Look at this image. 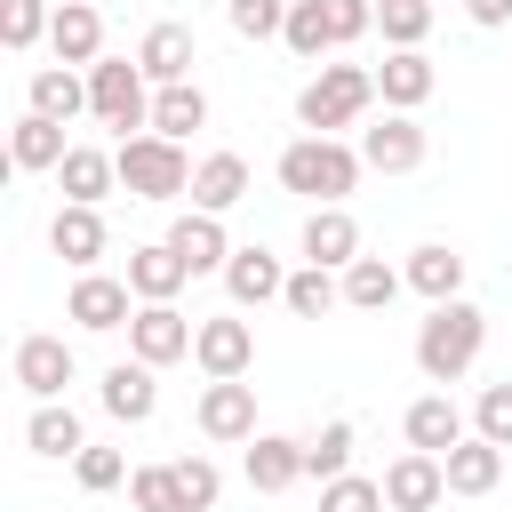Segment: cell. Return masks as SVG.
<instances>
[{"instance_id":"1","label":"cell","mask_w":512,"mask_h":512,"mask_svg":"<svg viewBox=\"0 0 512 512\" xmlns=\"http://www.w3.org/2000/svg\"><path fill=\"white\" fill-rule=\"evenodd\" d=\"M488 352V312L472 304V296H448V304H432L424 312V328H416V368L432 376V384H456V376H472V360Z\"/></svg>"},{"instance_id":"2","label":"cell","mask_w":512,"mask_h":512,"mask_svg":"<svg viewBox=\"0 0 512 512\" xmlns=\"http://www.w3.org/2000/svg\"><path fill=\"white\" fill-rule=\"evenodd\" d=\"M360 144H344V136H296L288 152H280V192H296V200H312V208H344V192L360 184Z\"/></svg>"},{"instance_id":"3","label":"cell","mask_w":512,"mask_h":512,"mask_svg":"<svg viewBox=\"0 0 512 512\" xmlns=\"http://www.w3.org/2000/svg\"><path fill=\"white\" fill-rule=\"evenodd\" d=\"M368 104H376V64H320V72L296 88V128H304V136H336V128H352Z\"/></svg>"},{"instance_id":"4","label":"cell","mask_w":512,"mask_h":512,"mask_svg":"<svg viewBox=\"0 0 512 512\" xmlns=\"http://www.w3.org/2000/svg\"><path fill=\"white\" fill-rule=\"evenodd\" d=\"M112 160H120V192L128 200H192V168L200 160H184V144L144 128V136H120Z\"/></svg>"},{"instance_id":"5","label":"cell","mask_w":512,"mask_h":512,"mask_svg":"<svg viewBox=\"0 0 512 512\" xmlns=\"http://www.w3.org/2000/svg\"><path fill=\"white\" fill-rule=\"evenodd\" d=\"M88 112H96L104 128H120V136H144V128H152V80H144V64H136V56L88 64Z\"/></svg>"},{"instance_id":"6","label":"cell","mask_w":512,"mask_h":512,"mask_svg":"<svg viewBox=\"0 0 512 512\" xmlns=\"http://www.w3.org/2000/svg\"><path fill=\"white\" fill-rule=\"evenodd\" d=\"M192 360H200V376H208V384H240V376L256 368V328H248L240 312H216V320H200Z\"/></svg>"},{"instance_id":"7","label":"cell","mask_w":512,"mask_h":512,"mask_svg":"<svg viewBox=\"0 0 512 512\" xmlns=\"http://www.w3.org/2000/svg\"><path fill=\"white\" fill-rule=\"evenodd\" d=\"M64 320H72V328H88V336H112V328H128V320H136V288H128V280H112V272H80V280H72V296H64Z\"/></svg>"},{"instance_id":"8","label":"cell","mask_w":512,"mask_h":512,"mask_svg":"<svg viewBox=\"0 0 512 512\" xmlns=\"http://www.w3.org/2000/svg\"><path fill=\"white\" fill-rule=\"evenodd\" d=\"M424 128H416V112H384V120H368L360 128V160L376 168V176H416L424 168Z\"/></svg>"},{"instance_id":"9","label":"cell","mask_w":512,"mask_h":512,"mask_svg":"<svg viewBox=\"0 0 512 512\" xmlns=\"http://www.w3.org/2000/svg\"><path fill=\"white\" fill-rule=\"evenodd\" d=\"M192 336H200V320H184L176 304H136V320H128V360L168 368V360L192 352Z\"/></svg>"},{"instance_id":"10","label":"cell","mask_w":512,"mask_h":512,"mask_svg":"<svg viewBox=\"0 0 512 512\" xmlns=\"http://www.w3.org/2000/svg\"><path fill=\"white\" fill-rule=\"evenodd\" d=\"M440 496H448V464H440V456L408 448V456L384 464V504H392V512H432Z\"/></svg>"},{"instance_id":"11","label":"cell","mask_w":512,"mask_h":512,"mask_svg":"<svg viewBox=\"0 0 512 512\" xmlns=\"http://www.w3.org/2000/svg\"><path fill=\"white\" fill-rule=\"evenodd\" d=\"M168 248L184 256V272H192V280L232 264V232H224V216H208V208H184V216L168 224Z\"/></svg>"},{"instance_id":"12","label":"cell","mask_w":512,"mask_h":512,"mask_svg":"<svg viewBox=\"0 0 512 512\" xmlns=\"http://www.w3.org/2000/svg\"><path fill=\"white\" fill-rule=\"evenodd\" d=\"M224 296L240 304V312H256V304H272V296H288V264L256 240V248H232V264H224Z\"/></svg>"},{"instance_id":"13","label":"cell","mask_w":512,"mask_h":512,"mask_svg":"<svg viewBox=\"0 0 512 512\" xmlns=\"http://www.w3.org/2000/svg\"><path fill=\"white\" fill-rule=\"evenodd\" d=\"M72 376H80V360H72L64 336H24V344H16V384H24L32 400H64Z\"/></svg>"},{"instance_id":"14","label":"cell","mask_w":512,"mask_h":512,"mask_svg":"<svg viewBox=\"0 0 512 512\" xmlns=\"http://www.w3.org/2000/svg\"><path fill=\"white\" fill-rule=\"evenodd\" d=\"M152 376H160V368H144V360H112L104 384H96L104 416H112V424H152V408H160V384H152Z\"/></svg>"},{"instance_id":"15","label":"cell","mask_w":512,"mask_h":512,"mask_svg":"<svg viewBox=\"0 0 512 512\" xmlns=\"http://www.w3.org/2000/svg\"><path fill=\"white\" fill-rule=\"evenodd\" d=\"M400 432H408V448H424V456H448L456 440H472V416H464L448 392H424V400H408Z\"/></svg>"},{"instance_id":"16","label":"cell","mask_w":512,"mask_h":512,"mask_svg":"<svg viewBox=\"0 0 512 512\" xmlns=\"http://www.w3.org/2000/svg\"><path fill=\"white\" fill-rule=\"evenodd\" d=\"M240 472H248L256 496H288V488L304 480V440H288V432H256L248 456H240Z\"/></svg>"},{"instance_id":"17","label":"cell","mask_w":512,"mask_h":512,"mask_svg":"<svg viewBox=\"0 0 512 512\" xmlns=\"http://www.w3.org/2000/svg\"><path fill=\"white\" fill-rule=\"evenodd\" d=\"M48 48H56V64H72V72L104 64V8L64 0V8H56V24H48Z\"/></svg>"},{"instance_id":"18","label":"cell","mask_w":512,"mask_h":512,"mask_svg":"<svg viewBox=\"0 0 512 512\" xmlns=\"http://www.w3.org/2000/svg\"><path fill=\"white\" fill-rule=\"evenodd\" d=\"M200 432L224 440V448H232V440L248 448V440H256V384H248V376H240V384H208V392H200Z\"/></svg>"},{"instance_id":"19","label":"cell","mask_w":512,"mask_h":512,"mask_svg":"<svg viewBox=\"0 0 512 512\" xmlns=\"http://www.w3.org/2000/svg\"><path fill=\"white\" fill-rule=\"evenodd\" d=\"M136 64H144V80H152V88H176V80H192V64H200V48H192V24H152V32L136 40Z\"/></svg>"},{"instance_id":"20","label":"cell","mask_w":512,"mask_h":512,"mask_svg":"<svg viewBox=\"0 0 512 512\" xmlns=\"http://www.w3.org/2000/svg\"><path fill=\"white\" fill-rule=\"evenodd\" d=\"M432 88H440V72H432L424 48H392V56L376 64V96H384V112H416Z\"/></svg>"},{"instance_id":"21","label":"cell","mask_w":512,"mask_h":512,"mask_svg":"<svg viewBox=\"0 0 512 512\" xmlns=\"http://www.w3.org/2000/svg\"><path fill=\"white\" fill-rule=\"evenodd\" d=\"M304 264H320V272L360 264V224H352V208H312V216H304Z\"/></svg>"},{"instance_id":"22","label":"cell","mask_w":512,"mask_h":512,"mask_svg":"<svg viewBox=\"0 0 512 512\" xmlns=\"http://www.w3.org/2000/svg\"><path fill=\"white\" fill-rule=\"evenodd\" d=\"M128 288H136V304H176V288L192 280L184 272V256L168 248V240H144V248H128V272H120Z\"/></svg>"},{"instance_id":"23","label":"cell","mask_w":512,"mask_h":512,"mask_svg":"<svg viewBox=\"0 0 512 512\" xmlns=\"http://www.w3.org/2000/svg\"><path fill=\"white\" fill-rule=\"evenodd\" d=\"M24 112H40V120H80V112H88V72L40 64V72L24 80Z\"/></svg>"},{"instance_id":"24","label":"cell","mask_w":512,"mask_h":512,"mask_svg":"<svg viewBox=\"0 0 512 512\" xmlns=\"http://www.w3.org/2000/svg\"><path fill=\"white\" fill-rule=\"evenodd\" d=\"M48 248H56L72 272H96V256L112 248V232H104V216H96V208H72V200H64V208H56V224H48Z\"/></svg>"},{"instance_id":"25","label":"cell","mask_w":512,"mask_h":512,"mask_svg":"<svg viewBox=\"0 0 512 512\" xmlns=\"http://www.w3.org/2000/svg\"><path fill=\"white\" fill-rule=\"evenodd\" d=\"M56 184H64V200H72V208H104V192L120 184V160H112V152H96V144H72V152H64V168H56Z\"/></svg>"},{"instance_id":"26","label":"cell","mask_w":512,"mask_h":512,"mask_svg":"<svg viewBox=\"0 0 512 512\" xmlns=\"http://www.w3.org/2000/svg\"><path fill=\"white\" fill-rule=\"evenodd\" d=\"M440 464H448V496H496V480H504V448H496V440H480V432H472V440H456Z\"/></svg>"},{"instance_id":"27","label":"cell","mask_w":512,"mask_h":512,"mask_svg":"<svg viewBox=\"0 0 512 512\" xmlns=\"http://www.w3.org/2000/svg\"><path fill=\"white\" fill-rule=\"evenodd\" d=\"M64 120H40V112H24L16 128H8V160L24 168V176H48V168H64Z\"/></svg>"},{"instance_id":"28","label":"cell","mask_w":512,"mask_h":512,"mask_svg":"<svg viewBox=\"0 0 512 512\" xmlns=\"http://www.w3.org/2000/svg\"><path fill=\"white\" fill-rule=\"evenodd\" d=\"M240 200H248V160H240V152H208V160L192 168V208L224 216V208H240Z\"/></svg>"},{"instance_id":"29","label":"cell","mask_w":512,"mask_h":512,"mask_svg":"<svg viewBox=\"0 0 512 512\" xmlns=\"http://www.w3.org/2000/svg\"><path fill=\"white\" fill-rule=\"evenodd\" d=\"M400 272H408V288H416L424 304H448V296H464V256H456L448 240H424V248H416Z\"/></svg>"},{"instance_id":"30","label":"cell","mask_w":512,"mask_h":512,"mask_svg":"<svg viewBox=\"0 0 512 512\" xmlns=\"http://www.w3.org/2000/svg\"><path fill=\"white\" fill-rule=\"evenodd\" d=\"M24 448H32V456H56V464H72V456L88 448V424H80L64 400H40V408H32V424H24Z\"/></svg>"},{"instance_id":"31","label":"cell","mask_w":512,"mask_h":512,"mask_svg":"<svg viewBox=\"0 0 512 512\" xmlns=\"http://www.w3.org/2000/svg\"><path fill=\"white\" fill-rule=\"evenodd\" d=\"M192 128H208V96H200V80H176V88H152V136H168V144H184Z\"/></svg>"},{"instance_id":"32","label":"cell","mask_w":512,"mask_h":512,"mask_svg":"<svg viewBox=\"0 0 512 512\" xmlns=\"http://www.w3.org/2000/svg\"><path fill=\"white\" fill-rule=\"evenodd\" d=\"M400 288H408V272H392L384 256H360V264H344V304H352V312H384Z\"/></svg>"},{"instance_id":"33","label":"cell","mask_w":512,"mask_h":512,"mask_svg":"<svg viewBox=\"0 0 512 512\" xmlns=\"http://www.w3.org/2000/svg\"><path fill=\"white\" fill-rule=\"evenodd\" d=\"M296 320H328L336 304H344V272H320V264H304V272H288V296H280Z\"/></svg>"},{"instance_id":"34","label":"cell","mask_w":512,"mask_h":512,"mask_svg":"<svg viewBox=\"0 0 512 512\" xmlns=\"http://www.w3.org/2000/svg\"><path fill=\"white\" fill-rule=\"evenodd\" d=\"M344 472H352V424H344V416H328V424L304 440V480H320V488H328V480H344Z\"/></svg>"},{"instance_id":"35","label":"cell","mask_w":512,"mask_h":512,"mask_svg":"<svg viewBox=\"0 0 512 512\" xmlns=\"http://www.w3.org/2000/svg\"><path fill=\"white\" fill-rule=\"evenodd\" d=\"M48 24H56V8H48V0H0V40H8V56L40 48V40H48Z\"/></svg>"},{"instance_id":"36","label":"cell","mask_w":512,"mask_h":512,"mask_svg":"<svg viewBox=\"0 0 512 512\" xmlns=\"http://www.w3.org/2000/svg\"><path fill=\"white\" fill-rule=\"evenodd\" d=\"M296 56H328L336 32H328V0H288V32H280Z\"/></svg>"},{"instance_id":"37","label":"cell","mask_w":512,"mask_h":512,"mask_svg":"<svg viewBox=\"0 0 512 512\" xmlns=\"http://www.w3.org/2000/svg\"><path fill=\"white\" fill-rule=\"evenodd\" d=\"M168 472H176V496H184V512H216V496H224V472H216L208 456H168Z\"/></svg>"},{"instance_id":"38","label":"cell","mask_w":512,"mask_h":512,"mask_svg":"<svg viewBox=\"0 0 512 512\" xmlns=\"http://www.w3.org/2000/svg\"><path fill=\"white\" fill-rule=\"evenodd\" d=\"M128 504H136V512H184L176 472H168V464H136V472H128Z\"/></svg>"},{"instance_id":"39","label":"cell","mask_w":512,"mask_h":512,"mask_svg":"<svg viewBox=\"0 0 512 512\" xmlns=\"http://www.w3.org/2000/svg\"><path fill=\"white\" fill-rule=\"evenodd\" d=\"M472 432L496 440V448H512V376H504V384H480V400H472Z\"/></svg>"},{"instance_id":"40","label":"cell","mask_w":512,"mask_h":512,"mask_svg":"<svg viewBox=\"0 0 512 512\" xmlns=\"http://www.w3.org/2000/svg\"><path fill=\"white\" fill-rule=\"evenodd\" d=\"M320 512H392V504H384V480L344 472V480H328V488H320Z\"/></svg>"},{"instance_id":"41","label":"cell","mask_w":512,"mask_h":512,"mask_svg":"<svg viewBox=\"0 0 512 512\" xmlns=\"http://www.w3.org/2000/svg\"><path fill=\"white\" fill-rule=\"evenodd\" d=\"M376 24H384L392 48H424V32H432V0H392V8H376Z\"/></svg>"},{"instance_id":"42","label":"cell","mask_w":512,"mask_h":512,"mask_svg":"<svg viewBox=\"0 0 512 512\" xmlns=\"http://www.w3.org/2000/svg\"><path fill=\"white\" fill-rule=\"evenodd\" d=\"M72 480H80L88 496H104V488H120V480H128V456H120V448H96V440H88V448L72 456Z\"/></svg>"},{"instance_id":"43","label":"cell","mask_w":512,"mask_h":512,"mask_svg":"<svg viewBox=\"0 0 512 512\" xmlns=\"http://www.w3.org/2000/svg\"><path fill=\"white\" fill-rule=\"evenodd\" d=\"M224 16H232L240 40H280V32H288V0H232Z\"/></svg>"},{"instance_id":"44","label":"cell","mask_w":512,"mask_h":512,"mask_svg":"<svg viewBox=\"0 0 512 512\" xmlns=\"http://www.w3.org/2000/svg\"><path fill=\"white\" fill-rule=\"evenodd\" d=\"M328 32L336 48H352L360 32H376V0H328Z\"/></svg>"},{"instance_id":"45","label":"cell","mask_w":512,"mask_h":512,"mask_svg":"<svg viewBox=\"0 0 512 512\" xmlns=\"http://www.w3.org/2000/svg\"><path fill=\"white\" fill-rule=\"evenodd\" d=\"M464 16H472L480 32H496V24H512V0H464Z\"/></svg>"},{"instance_id":"46","label":"cell","mask_w":512,"mask_h":512,"mask_svg":"<svg viewBox=\"0 0 512 512\" xmlns=\"http://www.w3.org/2000/svg\"><path fill=\"white\" fill-rule=\"evenodd\" d=\"M376 8H392V0H376Z\"/></svg>"},{"instance_id":"47","label":"cell","mask_w":512,"mask_h":512,"mask_svg":"<svg viewBox=\"0 0 512 512\" xmlns=\"http://www.w3.org/2000/svg\"><path fill=\"white\" fill-rule=\"evenodd\" d=\"M88 8H96V0H88Z\"/></svg>"}]
</instances>
